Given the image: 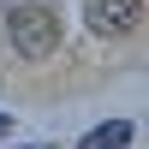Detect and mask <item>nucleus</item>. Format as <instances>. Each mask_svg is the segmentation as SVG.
Returning <instances> with one entry per match:
<instances>
[{
	"label": "nucleus",
	"mask_w": 149,
	"mask_h": 149,
	"mask_svg": "<svg viewBox=\"0 0 149 149\" xmlns=\"http://www.w3.org/2000/svg\"><path fill=\"white\" fill-rule=\"evenodd\" d=\"M131 131H137L131 119H102V125H90V131L78 137V149H125Z\"/></svg>",
	"instance_id": "obj_3"
},
{
	"label": "nucleus",
	"mask_w": 149,
	"mask_h": 149,
	"mask_svg": "<svg viewBox=\"0 0 149 149\" xmlns=\"http://www.w3.org/2000/svg\"><path fill=\"white\" fill-rule=\"evenodd\" d=\"M84 18L95 36H125V30H137L143 0H84Z\"/></svg>",
	"instance_id": "obj_2"
},
{
	"label": "nucleus",
	"mask_w": 149,
	"mask_h": 149,
	"mask_svg": "<svg viewBox=\"0 0 149 149\" xmlns=\"http://www.w3.org/2000/svg\"><path fill=\"white\" fill-rule=\"evenodd\" d=\"M0 137H12V113H0Z\"/></svg>",
	"instance_id": "obj_4"
},
{
	"label": "nucleus",
	"mask_w": 149,
	"mask_h": 149,
	"mask_svg": "<svg viewBox=\"0 0 149 149\" xmlns=\"http://www.w3.org/2000/svg\"><path fill=\"white\" fill-rule=\"evenodd\" d=\"M6 30H12V48H18L24 60H48L60 48V18H54V6H42V0L12 6L6 12Z\"/></svg>",
	"instance_id": "obj_1"
}]
</instances>
